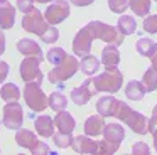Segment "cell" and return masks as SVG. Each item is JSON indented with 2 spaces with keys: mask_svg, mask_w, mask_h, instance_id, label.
<instances>
[{
  "mask_svg": "<svg viewBox=\"0 0 157 155\" xmlns=\"http://www.w3.org/2000/svg\"><path fill=\"white\" fill-rule=\"evenodd\" d=\"M113 116L118 118L120 121H123L133 133L145 135L147 131H149V128H147L149 120H147L142 113H139V111H135L133 108H130L127 103H123V101H117V108H115V111H113Z\"/></svg>",
  "mask_w": 157,
  "mask_h": 155,
  "instance_id": "obj_1",
  "label": "cell"
},
{
  "mask_svg": "<svg viewBox=\"0 0 157 155\" xmlns=\"http://www.w3.org/2000/svg\"><path fill=\"white\" fill-rule=\"evenodd\" d=\"M93 84H95L96 91H105V93H118L120 88L123 84V74L118 71V67H105L103 73L93 78Z\"/></svg>",
  "mask_w": 157,
  "mask_h": 155,
  "instance_id": "obj_2",
  "label": "cell"
},
{
  "mask_svg": "<svg viewBox=\"0 0 157 155\" xmlns=\"http://www.w3.org/2000/svg\"><path fill=\"white\" fill-rule=\"evenodd\" d=\"M125 138V128L120 123H106L103 128V140L100 142L98 153H115Z\"/></svg>",
  "mask_w": 157,
  "mask_h": 155,
  "instance_id": "obj_3",
  "label": "cell"
},
{
  "mask_svg": "<svg viewBox=\"0 0 157 155\" xmlns=\"http://www.w3.org/2000/svg\"><path fill=\"white\" fill-rule=\"evenodd\" d=\"M79 69V62L75 56H68L61 64L54 66L51 71L48 73V81L52 84H59L63 88V83L68 79H71Z\"/></svg>",
  "mask_w": 157,
  "mask_h": 155,
  "instance_id": "obj_4",
  "label": "cell"
},
{
  "mask_svg": "<svg viewBox=\"0 0 157 155\" xmlns=\"http://www.w3.org/2000/svg\"><path fill=\"white\" fill-rule=\"evenodd\" d=\"M86 25L91 29L95 39H100L106 44H112V46H122L123 42V34L118 30V27L108 25L105 22H100V20H91Z\"/></svg>",
  "mask_w": 157,
  "mask_h": 155,
  "instance_id": "obj_5",
  "label": "cell"
},
{
  "mask_svg": "<svg viewBox=\"0 0 157 155\" xmlns=\"http://www.w3.org/2000/svg\"><path fill=\"white\" fill-rule=\"evenodd\" d=\"M24 100H25V104L36 113H41L49 106V98L41 89V84H36V83H25Z\"/></svg>",
  "mask_w": 157,
  "mask_h": 155,
  "instance_id": "obj_6",
  "label": "cell"
},
{
  "mask_svg": "<svg viewBox=\"0 0 157 155\" xmlns=\"http://www.w3.org/2000/svg\"><path fill=\"white\" fill-rule=\"evenodd\" d=\"M42 61L44 59L36 57V56H25V59H22L19 71H21V78H22L24 83H36V84L42 83L44 74L39 69V64H41Z\"/></svg>",
  "mask_w": 157,
  "mask_h": 155,
  "instance_id": "obj_7",
  "label": "cell"
},
{
  "mask_svg": "<svg viewBox=\"0 0 157 155\" xmlns=\"http://www.w3.org/2000/svg\"><path fill=\"white\" fill-rule=\"evenodd\" d=\"M51 27V24L46 20V17L42 15V12L39 9H32L31 12H27L22 19V29L25 32L36 34V36H42L46 30Z\"/></svg>",
  "mask_w": 157,
  "mask_h": 155,
  "instance_id": "obj_8",
  "label": "cell"
},
{
  "mask_svg": "<svg viewBox=\"0 0 157 155\" xmlns=\"http://www.w3.org/2000/svg\"><path fill=\"white\" fill-rule=\"evenodd\" d=\"M24 121V110L17 101H7V104L4 106V118L2 123L10 130H19L22 127Z\"/></svg>",
  "mask_w": 157,
  "mask_h": 155,
  "instance_id": "obj_9",
  "label": "cell"
},
{
  "mask_svg": "<svg viewBox=\"0 0 157 155\" xmlns=\"http://www.w3.org/2000/svg\"><path fill=\"white\" fill-rule=\"evenodd\" d=\"M93 40H95V36H93L91 29L88 25L81 27L78 30V34L75 36V39H73V52H75V56L85 57L86 54H90Z\"/></svg>",
  "mask_w": 157,
  "mask_h": 155,
  "instance_id": "obj_10",
  "label": "cell"
},
{
  "mask_svg": "<svg viewBox=\"0 0 157 155\" xmlns=\"http://www.w3.org/2000/svg\"><path fill=\"white\" fill-rule=\"evenodd\" d=\"M44 17L51 25L61 24L63 20H66L69 17V3L66 0H54L52 5H49L46 9Z\"/></svg>",
  "mask_w": 157,
  "mask_h": 155,
  "instance_id": "obj_11",
  "label": "cell"
},
{
  "mask_svg": "<svg viewBox=\"0 0 157 155\" xmlns=\"http://www.w3.org/2000/svg\"><path fill=\"white\" fill-rule=\"evenodd\" d=\"M96 93H98V91H96L95 84H93V78H91V79H86L85 83H81L78 88H75V89L71 91V100L75 104L83 106V104L88 103Z\"/></svg>",
  "mask_w": 157,
  "mask_h": 155,
  "instance_id": "obj_12",
  "label": "cell"
},
{
  "mask_svg": "<svg viewBox=\"0 0 157 155\" xmlns=\"http://www.w3.org/2000/svg\"><path fill=\"white\" fill-rule=\"evenodd\" d=\"M73 150L78 152V153H98L100 152V143L88 137V135H79V137H75L73 140Z\"/></svg>",
  "mask_w": 157,
  "mask_h": 155,
  "instance_id": "obj_13",
  "label": "cell"
},
{
  "mask_svg": "<svg viewBox=\"0 0 157 155\" xmlns=\"http://www.w3.org/2000/svg\"><path fill=\"white\" fill-rule=\"evenodd\" d=\"M15 10L17 7H14L9 0H5L4 3H0V29H12L15 24Z\"/></svg>",
  "mask_w": 157,
  "mask_h": 155,
  "instance_id": "obj_14",
  "label": "cell"
},
{
  "mask_svg": "<svg viewBox=\"0 0 157 155\" xmlns=\"http://www.w3.org/2000/svg\"><path fill=\"white\" fill-rule=\"evenodd\" d=\"M54 125L59 131H63V133H73V130L76 128V120L73 118L71 113L63 110V111H58V113H56Z\"/></svg>",
  "mask_w": 157,
  "mask_h": 155,
  "instance_id": "obj_15",
  "label": "cell"
},
{
  "mask_svg": "<svg viewBox=\"0 0 157 155\" xmlns=\"http://www.w3.org/2000/svg\"><path fill=\"white\" fill-rule=\"evenodd\" d=\"M105 116L103 115H91L90 118H86L85 121V135L88 137H98L100 133H103L105 128Z\"/></svg>",
  "mask_w": 157,
  "mask_h": 155,
  "instance_id": "obj_16",
  "label": "cell"
},
{
  "mask_svg": "<svg viewBox=\"0 0 157 155\" xmlns=\"http://www.w3.org/2000/svg\"><path fill=\"white\" fill-rule=\"evenodd\" d=\"M34 127H36V131H37L41 137L48 138V137H52L54 135V120L48 115H42V116H37L34 120Z\"/></svg>",
  "mask_w": 157,
  "mask_h": 155,
  "instance_id": "obj_17",
  "label": "cell"
},
{
  "mask_svg": "<svg viewBox=\"0 0 157 155\" xmlns=\"http://www.w3.org/2000/svg\"><path fill=\"white\" fill-rule=\"evenodd\" d=\"M17 51L22 54V56H36V57L44 59V54H42V51H41V46L32 39H21L17 42Z\"/></svg>",
  "mask_w": 157,
  "mask_h": 155,
  "instance_id": "obj_18",
  "label": "cell"
},
{
  "mask_svg": "<svg viewBox=\"0 0 157 155\" xmlns=\"http://www.w3.org/2000/svg\"><path fill=\"white\" fill-rule=\"evenodd\" d=\"M120 62V51L117 46H112V44H108V46L103 47L101 51V64L105 67H117Z\"/></svg>",
  "mask_w": 157,
  "mask_h": 155,
  "instance_id": "obj_19",
  "label": "cell"
},
{
  "mask_svg": "<svg viewBox=\"0 0 157 155\" xmlns=\"http://www.w3.org/2000/svg\"><path fill=\"white\" fill-rule=\"evenodd\" d=\"M15 142H17L19 147L27 148V150H32V148L39 143L37 137H36L31 130H25V128H19L17 130V133H15Z\"/></svg>",
  "mask_w": 157,
  "mask_h": 155,
  "instance_id": "obj_20",
  "label": "cell"
},
{
  "mask_svg": "<svg viewBox=\"0 0 157 155\" xmlns=\"http://www.w3.org/2000/svg\"><path fill=\"white\" fill-rule=\"evenodd\" d=\"M147 93L145 86H144L142 81H137V79H132L127 83V88H125V96L128 100H133V101H140L144 98V94Z\"/></svg>",
  "mask_w": 157,
  "mask_h": 155,
  "instance_id": "obj_21",
  "label": "cell"
},
{
  "mask_svg": "<svg viewBox=\"0 0 157 155\" xmlns=\"http://www.w3.org/2000/svg\"><path fill=\"white\" fill-rule=\"evenodd\" d=\"M117 98L115 96H101L96 101V111L103 116H113V111L117 108Z\"/></svg>",
  "mask_w": 157,
  "mask_h": 155,
  "instance_id": "obj_22",
  "label": "cell"
},
{
  "mask_svg": "<svg viewBox=\"0 0 157 155\" xmlns=\"http://www.w3.org/2000/svg\"><path fill=\"white\" fill-rule=\"evenodd\" d=\"M100 64H101V61H100L98 57L91 56V54H86L81 59V62H79V69H81V73H85L86 76H93L95 73H98Z\"/></svg>",
  "mask_w": 157,
  "mask_h": 155,
  "instance_id": "obj_23",
  "label": "cell"
},
{
  "mask_svg": "<svg viewBox=\"0 0 157 155\" xmlns=\"http://www.w3.org/2000/svg\"><path fill=\"white\" fill-rule=\"evenodd\" d=\"M117 27H118V30L123 36H132L137 30V22L132 15H120L118 22H117Z\"/></svg>",
  "mask_w": 157,
  "mask_h": 155,
  "instance_id": "obj_24",
  "label": "cell"
},
{
  "mask_svg": "<svg viewBox=\"0 0 157 155\" xmlns=\"http://www.w3.org/2000/svg\"><path fill=\"white\" fill-rule=\"evenodd\" d=\"M0 96L5 101H17L19 98H21L19 86H15L14 83H5L4 86L0 88Z\"/></svg>",
  "mask_w": 157,
  "mask_h": 155,
  "instance_id": "obj_25",
  "label": "cell"
},
{
  "mask_svg": "<svg viewBox=\"0 0 157 155\" xmlns=\"http://www.w3.org/2000/svg\"><path fill=\"white\" fill-rule=\"evenodd\" d=\"M49 106H51L56 113L66 110V106H68V98L63 93H59V91H54V93L49 94Z\"/></svg>",
  "mask_w": 157,
  "mask_h": 155,
  "instance_id": "obj_26",
  "label": "cell"
},
{
  "mask_svg": "<svg viewBox=\"0 0 157 155\" xmlns=\"http://www.w3.org/2000/svg\"><path fill=\"white\" fill-rule=\"evenodd\" d=\"M142 83H144V86H145V89L149 91V93H152V91L157 89V69L155 67L150 66L149 69L144 73Z\"/></svg>",
  "mask_w": 157,
  "mask_h": 155,
  "instance_id": "obj_27",
  "label": "cell"
},
{
  "mask_svg": "<svg viewBox=\"0 0 157 155\" xmlns=\"http://www.w3.org/2000/svg\"><path fill=\"white\" fill-rule=\"evenodd\" d=\"M128 7L135 15L145 17L150 12V0H128Z\"/></svg>",
  "mask_w": 157,
  "mask_h": 155,
  "instance_id": "obj_28",
  "label": "cell"
},
{
  "mask_svg": "<svg viewBox=\"0 0 157 155\" xmlns=\"http://www.w3.org/2000/svg\"><path fill=\"white\" fill-rule=\"evenodd\" d=\"M48 61L51 64H54V66H58V64H61L63 61L68 57V54H66V51L63 49V47H51V49L48 51Z\"/></svg>",
  "mask_w": 157,
  "mask_h": 155,
  "instance_id": "obj_29",
  "label": "cell"
},
{
  "mask_svg": "<svg viewBox=\"0 0 157 155\" xmlns=\"http://www.w3.org/2000/svg\"><path fill=\"white\" fill-rule=\"evenodd\" d=\"M154 44H155L154 40L147 39V37H142V39L137 40L135 49H137V52H139L140 56H147V57H149L150 52H152V49H154Z\"/></svg>",
  "mask_w": 157,
  "mask_h": 155,
  "instance_id": "obj_30",
  "label": "cell"
},
{
  "mask_svg": "<svg viewBox=\"0 0 157 155\" xmlns=\"http://www.w3.org/2000/svg\"><path fill=\"white\" fill-rule=\"evenodd\" d=\"M52 140H54V145L59 148H68L73 145V140L75 138L71 137V133H63V131H59V133H54L52 135Z\"/></svg>",
  "mask_w": 157,
  "mask_h": 155,
  "instance_id": "obj_31",
  "label": "cell"
},
{
  "mask_svg": "<svg viewBox=\"0 0 157 155\" xmlns=\"http://www.w3.org/2000/svg\"><path fill=\"white\" fill-rule=\"evenodd\" d=\"M58 37H59L58 29H56L54 25H51L42 36H39V39H41L42 42H46V44H54L56 40H58Z\"/></svg>",
  "mask_w": 157,
  "mask_h": 155,
  "instance_id": "obj_32",
  "label": "cell"
},
{
  "mask_svg": "<svg viewBox=\"0 0 157 155\" xmlns=\"http://www.w3.org/2000/svg\"><path fill=\"white\" fill-rule=\"evenodd\" d=\"M108 7L113 13H123L128 7V0H108Z\"/></svg>",
  "mask_w": 157,
  "mask_h": 155,
  "instance_id": "obj_33",
  "label": "cell"
},
{
  "mask_svg": "<svg viewBox=\"0 0 157 155\" xmlns=\"http://www.w3.org/2000/svg\"><path fill=\"white\" fill-rule=\"evenodd\" d=\"M144 30L149 34H157V13L145 17V20H144Z\"/></svg>",
  "mask_w": 157,
  "mask_h": 155,
  "instance_id": "obj_34",
  "label": "cell"
},
{
  "mask_svg": "<svg viewBox=\"0 0 157 155\" xmlns=\"http://www.w3.org/2000/svg\"><path fill=\"white\" fill-rule=\"evenodd\" d=\"M147 128H149V133L154 137V150L157 152V115H152V118L149 120Z\"/></svg>",
  "mask_w": 157,
  "mask_h": 155,
  "instance_id": "obj_35",
  "label": "cell"
},
{
  "mask_svg": "<svg viewBox=\"0 0 157 155\" xmlns=\"http://www.w3.org/2000/svg\"><path fill=\"white\" fill-rule=\"evenodd\" d=\"M31 153H37V155H41V153H54V152H52L51 148H49V145H48V143H44V142L39 140V143L31 150Z\"/></svg>",
  "mask_w": 157,
  "mask_h": 155,
  "instance_id": "obj_36",
  "label": "cell"
},
{
  "mask_svg": "<svg viewBox=\"0 0 157 155\" xmlns=\"http://www.w3.org/2000/svg\"><path fill=\"white\" fill-rule=\"evenodd\" d=\"M34 2L36 0H17V9L21 10V12L27 13L34 9Z\"/></svg>",
  "mask_w": 157,
  "mask_h": 155,
  "instance_id": "obj_37",
  "label": "cell"
},
{
  "mask_svg": "<svg viewBox=\"0 0 157 155\" xmlns=\"http://www.w3.org/2000/svg\"><path fill=\"white\" fill-rule=\"evenodd\" d=\"M132 153H144V155H147V153H150V148H149V145L147 143H144V142H137L135 145L132 147Z\"/></svg>",
  "mask_w": 157,
  "mask_h": 155,
  "instance_id": "obj_38",
  "label": "cell"
},
{
  "mask_svg": "<svg viewBox=\"0 0 157 155\" xmlns=\"http://www.w3.org/2000/svg\"><path fill=\"white\" fill-rule=\"evenodd\" d=\"M9 71H10V67H9V64L5 62V61H0V84L5 81V78L9 76Z\"/></svg>",
  "mask_w": 157,
  "mask_h": 155,
  "instance_id": "obj_39",
  "label": "cell"
},
{
  "mask_svg": "<svg viewBox=\"0 0 157 155\" xmlns=\"http://www.w3.org/2000/svg\"><path fill=\"white\" fill-rule=\"evenodd\" d=\"M69 2L76 7H86V5H91L95 0H69Z\"/></svg>",
  "mask_w": 157,
  "mask_h": 155,
  "instance_id": "obj_40",
  "label": "cell"
},
{
  "mask_svg": "<svg viewBox=\"0 0 157 155\" xmlns=\"http://www.w3.org/2000/svg\"><path fill=\"white\" fill-rule=\"evenodd\" d=\"M5 34H4V29H0V56L5 52Z\"/></svg>",
  "mask_w": 157,
  "mask_h": 155,
  "instance_id": "obj_41",
  "label": "cell"
},
{
  "mask_svg": "<svg viewBox=\"0 0 157 155\" xmlns=\"http://www.w3.org/2000/svg\"><path fill=\"white\" fill-rule=\"evenodd\" d=\"M150 61H152V67H155V69H157V56L150 57Z\"/></svg>",
  "mask_w": 157,
  "mask_h": 155,
  "instance_id": "obj_42",
  "label": "cell"
},
{
  "mask_svg": "<svg viewBox=\"0 0 157 155\" xmlns=\"http://www.w3.org/2000/svg\"><path fill=\"white\" fill-rule=\"evenodd\" d=\"M37 3H49V2H54V0H36Z\"/></svg>",
  "mask_w": 157,
  "mask_h": 155,
  "instance_id": "obj_43",
  "label": "cell"
},
{
  "mask_svg": "<svg viewBox=\"0 0 157 155\" xmlns=\"http://www.w3.org/2000/svg\"><path fill=\"white\" fill-rule=\"evenodd\" d=\"M152 115H157V104L154 106V110H152Z\"/></svg>",
  "mask_w": 157,
  "mask_h": 155,
  "instance_id": "obj_44",
  "label": "cell"
},
{
  "mask_svg": "<svg viewBox=\"0 0 157 155\" xmlns=\"http://www.w3.org/2000/svg\"><path fill=\"white\" fill-rule=\"evenodd\" d=\"M4 2H5V0H0V3H4Z\"/></svg>",
  "mask_w": 157,
  "mask_h": 155,
  "instance_id": "obj_45",
  "label": "cell"
},
{
  "mask_svg": "<svg viewBox=\"0 0 157 155\" xmlns=\"http://www.w3.org/2000/svg\"><path fill=\"white\" fill-rule=\"evenodd\" d=\"M154 2H157V0H154Z\"/></svg>",
  "mask_w": 157,
  "mask_h": 155,
  "instance_id": "obj_46",
  "label": "cell"
}]
</instances>
